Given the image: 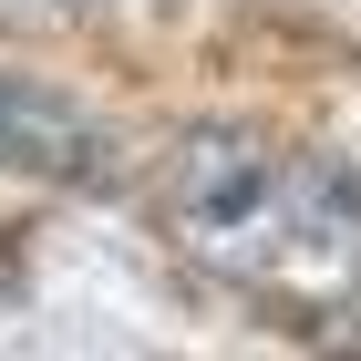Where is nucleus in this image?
I'll list each match as a JSON object with an SVG mask.
<instances>
[{
	"instance_id": "nucleus-1",
	"label": "nucleus",
	"mask_w": 361,
	"mask_h": 361,
	"mask_svg": "<svg viewBox=\"0 0 361 361\" xmlns=\"http://www.w3.org/2000/svg\"><path fill=\"white\" fill-rule=\"evenodd\" d=\"M155 227L176 258L300 320L361 310V176L258 124H196L155 166Z\"/></svg>"
},
{
	"instance_id": "nucleus-2",
	"label": "nucleus",
	"mask_w": 361,
	"mask_h": 361,
	"mask_svg": "<svg viewBox=\"0 0 361 361\" xmlns=\"http://www.w3.org/2000/svg\"><path fill=\"white\" fill-rule=\"evenodd\" d=\"M104 124H93L83 104H62V93L42 83H11L0 73V166H21V176H62V186H104Z\"/></svg>"
}]
</instances>
